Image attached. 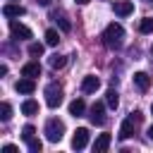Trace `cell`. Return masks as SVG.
Wrapping results in <instances>:
<instances>
[{
	"instance_id": "6da1fadb",
	"label": "cell",
	"mask_w": 153,
	"mask_h": 153,
	"mask_svg": "<svg viewBox=\"0 0 153 153\" xmlns=\"http://www.w3.org/2000/svg\"><path fill=\"white\" fill-rule=\"evenodd\" d=\"M122 38H124V29H122V24L112 22V24L105 26V31H103V43H105V48H110V50L122 48Z\"/></svg>"
},
{
	"instance_id": "7a4b0ae2",
	"label": "cell",
	"mask_w": 153,
	"mask_h": 153,
	"mask_svg": "<svg viewBox=\"0 0 153 153\" xmlns=\"http://www.w3.org/2000/svg\"><path fill=\"white\" fill-rule=\"evenodd\" d=\"M62 136H65V122L57 120V117H50V120L45 122V139H48L50 143H57Z\"/></svg>"
},
{
	"instance_id": "3957f363",
	"label": "cell",
	"mask_w": 153,
	"mask_h": 153,
	"mask_svg": "<svg viewBox=\"0 0 153 153\" xmlns=\"http://www.w3.org/2000/svg\"><path fill=\"white\" fill-rule=\"evenodd\" d=\"M45 103H48V108H57L62 103V86L60 84L53 81L45 86Z\"/></svg>"
},
{
	"instance_id": "277c9868",
	"label": "cell",
	"mask_w": 153,
	"mask_h": 153,
	"mask_svg": "<svg viewBox=\"0 0 153 153\" xmlns=\"http://www.w3.org/2000/svg\"><path fill=\"white\" fill-rule=\"evenodd\" d=\"M86 143H88V129L86 127H79L74 131V136H72V148L74 151H81V148H86Z\"/></svg>"
},
{
	"instance_id": "5b68a950",
	"label": "cell",
	"mask_w": 153,
	"mask_h": 153,
	"mask_svg": "<svg viewBox=\"0 0 153 153\" xmlns=\"http://www.w3.org/2000/svg\"><path fill=\"white\" fill-rule=\"evenodd\" d=\"M136 120H139V112H131V117H127L120 127V139H129L134 134V127H136Z\"/></svg>"
},
{
	"instance_id": "8992f818",
	"label": "cell",
	"mask_w": 153,
	"mask_h": 153,
	"mask_svg": "<svg viewBox=\"0 0 153 153\" xmlns=\"http://www.w3.org/2000/svg\"><path fill=\"white\" fill-rule=\"evenodd\" d=\"M10 33H12L14 38H19V41L31 38V29L24 26V24H19V22H10Z\"/></svg>"
},
{
	"instance_id": "52a82bcc",
	"label": "cell",
	"mask_w": 153,
	"mask_h": 153,
	"mask_svg": "<svg viewBox=\"0 0 153 153\" xmlns=\"http://www.w3.org/2000/svg\"><path fill=\"white\" fill-rule=\"evenodd\" d=\"M88 112H91V115H88V120H91L93 124H103V122H105V115H103V112H105V105H103L100 100H96V103L91 105V110H88Z\"/></svg>"
},
{
	"instance_id": "ba28073f",
	"label": "cell",
	"mask_w": 153,
	"mask_h": 153,
	"mask_svg": "<svg viewBox=\"0 0 153 153\" xmlns=\"http://www.w3.org/2000/svg\"><path fill=\"white\" fill-rule=\"evenodd\" d=\"M112 10H115V14H120V17H129V14L134 12V2H131V0H115Z\"/></svg>"
},
{
	"instance_id": "9c48e42d",
	"label": "cell",
	"mask_w": 153,
	"mask_h": 153,
	"mask_svg": "<svg viewBox=\"0 0 153 153\" xmlns=\"http://www.w3.org/2000/svg\"><path fill=\"white\" fill-rule=\"evenodd\" d=\"M98 88H100V79L98 76H93V74L84 76V81H81V91L84 93H96Z\"/></svg>"
},
{
	"instance_id": "30bf717a",
	"label": "cell",
	"mask_w": 153,
	"mask_h": 153,
	"mask_svg": "<svg viewBox=\"0 0 153 153\" xmlns=\"http://www.w3.org/2000/svg\"><path fill=\"white\" fill-rule=\"evenodd\" d=\"M14 88H17V93L29 96V93H33V91H36V84H33V79H31V76H24V79H19V81L14 84Z\"/></svg>"
},
{
	"instance_id": "8fae6325",
	"label": "cell",
	"mask_w": 153,
	"mask_h": 153,
	"mask_svg": "<svg viewBox=\"0 0 153 153\" xmlns=\"http://www.w3.org/2000/svg\"><path fill=\"white\" fill-rule=\"evenodd\" d=\"M110 134H98L96 136V141H93V153H105L108 151V146H110Z\"/></svg>"
},
{
	"instance_id": "7c38bea8",
	"label": "cell",
	"mask_w": 153,
	"mask_h": 153,
	"mask_svg": "<svg viewBox=\"0 0 153 153\" xmlns=\"http://www.w3.org/2000/svg\"><path fill=\"white\" fill-rule=\"evenodd\" d=\"M22 76H31V79L41 76V65H38V62H26V65L22 67Z\"/></svg>"
},
{
	"instance_id": "4fadbf2b",
	"label": "cell",
	"mask_w": 153,
	"mask_h": 153,
	"mask_svg": "<svg viewBox=\"0 0 153 153\" xmlns=\"http://www.w3.org/2000/svg\"><path fill=\"white\" fill-rule=\"evenodd\" d=\"M134 84H136L139 91H148V86H151V76H148L146 72H136V74H134Z\"/></svg>"
},
{
	"instance_id": "5bb4252c",
	"label": "cell",
	"mask_w": 153,
	"mask_h": 153,
	"mask_svg": "<svg viewBox=\"0 0 153 153\" xmlns=\"http://www.w3.org/2000/svg\"><path fill=\"white\" fill-rule=\"evenodd\" d=\"M24 12H26V10H24L22 5H14V2H7V5L2 7V14H5V17H22Z\"/></svg>"
},
{
	"instance_id": "9a60e30c",
	"label": "cell",
	"mask_w": 153,
	"mask_h": 153,
	"mask_svg": "<svg viewBox=\"0 0 153 153\" xmlns=\"http://www.w3.org/2000/svg\"><path fill=\"white\" fill-rule=\"evenodd\" d=\"M84 110H86V103H84L81 98H74V100L69 103V115L79 117V115H84Z\"/></svg>"
},
{
	"instance_id": "2e32d148",
	"label": "cell",
	"mask_w": 153,
	"mask_h": 153,
	"mask_svg": "<svg viewBox=\"0 0 153 153\" xmlns=\"http://www.w3.org/2000/svg\"><path fill=\"white\" fill-rule=\"evenodd\" d=\"M53 19L57 22V26H60V29H62L65 33H67V31H72V24H69V19H67V17L62 14V12H60V14L55 12V14H53Z\"/></svg>"
},
{
	"instance_id": "e0dca14e",
	"label": "cell",
	"mask_w": 153,
	"mask_h": 153,
	"mask_svg": "<svg viewBox=\"0 0 153 153\" xmlns=\"http://www.w3.org/2000/svg\"><path fill=\"white\" fill-rule=\"evenodd\" d=\"M22 112H24V115H36V112H38V103L31 100V98L24 100V103H22Z\"/></svg>"
},
{
	"instance_id": "ac0fdd59",
	"label": "cell",
	"mask_w": 153,
	"mask_h": 153,
	"mask_svg": "<svg viewBox=\"0 0 153 153\" xmlns=\"http://www.w3.org/2000/svg\"><path fill=\"white\" fill-rule=\"evenodd\" d=\"M65 65H67V57H65V55H57V53L50 55V67H53V69H62Z\"/></svg>"
},
{
	"instance_id": "d6986e66",
	"label": "cell",
	"mask_w": 153,
	"mask_h": 153,
	"mask_svg": "<svg viewBox=\"0 0 153 153\" xmlns=\"http://www.w3.org/2000/svg\"><path fill=\"white\" fill-rule=\"evenodd\" d=\"M139 31L141 33H153V17H143L139 22Z\"/></svg>"
},
{
	"instance_id": "ffe728a7",
	"label": "cell",
	"mask_w": 153,
	"mask_h": 153,
	"mask_svg": "<svg viewBox=\"0 0 153 153\" xmlns=\"http://www.w3.org/2000/svg\"><path fill=\"white\" fill-rule=\"evenodd\" d=\"M105 103H108L110 108H117L120 98H117V91H115V88H108V93H105Z\"/></svg>"
},
{
	"instance_id": "44dd1931",
	"label": "cell",
	"mask_w": 153,
	"mask_h": 153,
	"mask_svg": "<svg viewBox=\"0 0 153 153\" xmlns=\"http://www.w3.org/2000/svg\"><path fill=\"white\" fill-rule=\"evenodd\" d=\"M57 41H60L57 31H55V29H48V31H45V45H57Z\"/></svg>"
},
{
	"instance_id": "7402d4cb",
	"label": "cell",
	"mask_w": 153,
	"mask_h": 153,
	"mask_svg": "<svg viewBox=\"0 0 153 153\" xmlns=\"http://www.w3.org/2000/svg\"><path fill=\"white\" fill-rule=\"evenodd\" d=\"M10 117H12V105L10 103H2L0 105V120L2 122H10Z\"/></svg>"
},
{
	"instance_id": "603a6c76",
	"label": "cell",
	"mask_w": 153,
	"mask_h": 153,
	"mask_svg": "<svg viewBox=\"0 0 153 153\" xmlns=\"http://www.w3.org/2000/svg\"><path fill=\"white\" fill-rule=\"evenodd\" d=\"M26 143H29V151H31V153H41V148H43V143H41L38 139H29Z\"/></svg>"
},
{
	"instance_id": "cb8c5ba5",
	"label": "cell",
	"mask_w": 153,
	"mask_h": 153,
	"mask_svg": "<svg viewBox=\"0 0 153 153\" xmlns=\"http://www.w3.org/2000/svg\"><path fill=\"white\" fill-rule=\"evenodd\" d=\"M29 55H43V43H29Z\"/></svg>"
},
{
	"instance_id": "d4e9b609",
	"label": "cell",
	"mask_w": 153,
	"mask_h": 153,
	"mask_svg": "<svg viewBox=\"0 0 153 153\" xmlns=\"http://www.w3.org/2000/svg\"><path fill=\"white\" fill-rule=\"evenodd\" d=\"M33 131H36V129H33L31 124H26V127L22 129V136H24V141H29V139H33Z\"/></svg>"
},
{
	"instance_id": "484cf974",
	"label": "cell",
	"mask_w": 153,
	"mask_h": 153,
	"mask_svg": "<svg viewBox=\"0 0 153 153\" xmlns=\"http://www.w3.org/2000/svg\"><path fill=\"white\" fill-rule=\"evenodd\" d=\"M2 153H17V146L7 143V146H2Z\"/></svg>"
},
{
	"instance_id": "4316f807",
	"label": "cell",
	"mask_w": 153,
	"mask_h": 153,
	"mask_svg": "<svg viewBox=\"0 0 153 153\" xmlns=\"http://www.w3.org/2000/svg\"><path fill=\"white\" fill-rule=\"evenodd\" d=\"M74 2H79V5H86V2H91V0H74Z\"/></svg>"
},
{
	"instance_id": "83f0119b",
	"label": "cell",
	"mask_w": 153,
	"mask_h": 153,
	"mask_svg": "<svg viewBox=\"0 0 153 153\" xmlns=\"http://www.w3.org/2000/svg\"><path fill=\"white\" fill-rule=\"evenodd\" d=\"M148 139H151V141H153V127H151V129H148Z\"/></svg>"
},
{
	"instance_id": "f1b7e54d",
	"label": "cell",
	"mask_w": 153,
	"mask_h": 153,
	"mask_svg": "<svg viewBox=\"0 0 153 153\" xmlns=\"http://www.w3.org/2000/svg\"><path fill=\"white\" fill-rule=\"evenodd\" d=\"M151 53H153V45H151Z\"/></svg>"
},
{
	"instance_id": "f546056e",
	"label": "cell",
	"mask_w": 153,
	"mask_h": 153,
	"mask_svg": "<svg viewBox=\"0 0 153 153\" xmlns=\"http://www.w3.org/2000/svg\"><path fill=\"white\" fill-rule=\"evenodd\" d=\"M151 112H153V105H151Z\"/></svg>"
},
{
	"instance_id": "4dcf8cb0",
	"label": "cell",
	"mask_w": 153,
	"mask_h": 153,
	"mask_svg": "<svg viewBox=\"0 0 153 153\" xmlns=\"http://www.w3.org/2000/svg\"><path fill=\"white\" fill-rule=\"evenodd\" d=\"M146 2H153V0H146Z\"/></svg>"
}]
</instances>
